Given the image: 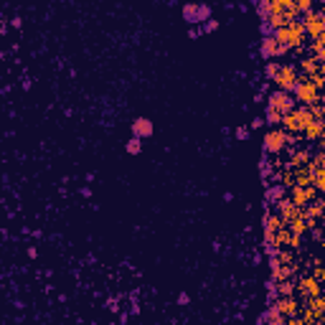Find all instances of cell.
Masks as SVG:
<instances>
[{
    "mask_svg": "<svg viewBox=\"0 0 325 325\" xmlns=\"http://www.w3.org/2000/svg\"><path fill=\"white\" fill-rule=\"evenodd\" d=\"M272 38H274V41H277L285 51H290V49L302 46V41H305V28H302V23H297V20H290L287 26L277 28Z\"/></svg>",
    "mask_w": 325,
    "mask_h": 325,
    "instance_id": "1",
    "label": "cell"
},
{
    "mask_svg": "<svg viewBox=\"0 0 325 325\" xmlns=\"http://www.w3.org/2000/svg\"><path fill=\"white\" fill-rule=\"evenodd\" d=\"M292 142V137L285 132L282 127H272L264 132V140H262V153L264 155H274V153H282L285 145Z\"/></svg>",
    "mask_w": 325,
    "mask_h": 325,
    "instance_id": "2",
    "label": "cell"
},
{
    "mask_svg": "<svg viewBox=\"0 0 325 325\" xmlns=\"http://www.w3.org/2000/svg\"><path fill=\"white\" fill-rule=\"evenodd\" d=\"M313 122V115H310V107H295L292 112H287L282 117V125H285V132H302L308 125Z\"/></svg>",
    "mask_w": 325,
    "mask_h": 325,
    "instance_id": "3",
    "label": "cell"
},
{
    "mask_svg": "<svg viewBox=\"0 0 325 325\" xmlns=\"http://www.w3.org/2000/svg\"><path fill=\"white\" fill-rule=\"evenodd\" d=\"M292 99L295 102H300L302 107H313V104H318V99H320V92H318V86L305 76V79H300L297 84H295V89H292Z\"/></svg>",
    "mask_w": 325,
    "mask_h": 325,
    "instance_id": "4",
    "label": "cell"
},
{
    "mask_svg": "<svg viewBox=\"0 0 325 325\" xmlns=\"http://www.w3.org/2000/svg\"><path fill=\"white\" fill-rule=\"evenodd\" d=\"M272 81L277 84V89H279V92L292 94L295 84L300 81V74H297V69L292 66V64H279V69H277V74H274Z\"/></svg>",
    "mask_w": 325,
    "mask_h": 325,
    "instance_id": "5",
    "label": "cell"
},
{
    "mask_svg": "<svg viewBox=\"0 0 325 325\" xmlns=\"http://www.w3.org/2000/svg\"><path fill=\"white\" fill-rule=\"evenodd\" d=\"M208 18H211V5H206V3H186L183 5V20L191 28L203 26Z\"/></svg>",
    "mask_w": 325,
    "mask_h": 325,
    "instance_id": "6",
    "label": "cell"
},
{
    "mask_svg": "<svg viewBox=\"0 0 325 325\" xmlns=\"http://www.w3.org/2000/svg\"><path fill=\"white\" fill-rule=\"evenodd\" d=\"M274 216L279 219V224H282V226L287 229V226H292L295 221H300V219H302V208H300V206H295L290 198H282L279 203H274Z\"/></svg>",
    "mask_w": 325,
    "mask_h": 325,
    "instance_id": "7",
    "label": "cell"
},
{
    "mask_svg": "<svg viewBox=\"0 0 325 325\" xmlns=\"http://www.w3.org/2000/svg\"><path fill=\"white\" fill-rule=\"evenodd\" d=\"M267 107L269 110H274V112H279V115H287V112H292L295 110V99H292V94H287V92H279V89H274L272 94H267Z\"/></svg>",
    "mask_w": 325,
    "mask_h": 325,
    "instance_id": "8",
    "label": "cell"
},
{
    "mask_svg": "<svg viewBox=\"0 0 325 325\" xmlns=\"http://www.w3.org/2000/svg\"><path fill=\"white\" fill-rule=\"evenodd\" d=\"M323 10H313L302 18V28H305V36H310L313 41L323 38V28H325V20H323Z\"/></svg>",
    "mask_w": 325,
    "mask_h": 325,
    "instance_id": "9",
    "label": "cell"
},
{
    "mask_svg": "<svg viewBox=\"0 0 325 325\" xmlns=\"http://www.w3.org/2000/svg\"><path fill=\"white\" fill-rule=\"evenodd\" d=\"M287 51L279 46V43L272 38V36H267V38H262L259 41V56H262L264 61H269V59H277V56H285Z\"/></svg>",
    "mask_w": 325,
    "mask_h": 325,
    "instance_id": "10",
    "label": "cell"
},
{
    "mask_svg": "<svg viewBox=\"0 0 325 325\" xmlns=\"http://www.w3.org/2000/svg\"><path fill=\"white\" fill-rule=\"evenodd\" d=\"M153 132H155L153 120H147V117H135L132 120V137L147 140V137H153Z\"/></svg>",
    "mask_w": 325,
    "mask_h": 325,
    "instance_id": "11",
    "label": "cell"
},
{
    "mask_svg": "<svg viewBox=\"0 0 325 325\" xmlns=\"http://www.w3.org/2000/svg\"><path fill=\"white\" fill-rule=\"evenodd\" d=\"M313 198H315V188L313 186H295V191H292V203L295 206H310L313 203Z\"/></svg>",
    "mask_w": 325,
    "mask_h": 325,
    "instance_id": "12",
    "label": "cell"
},
{
    "mask_svg": "<svg viewBox=\"0 0 325 325\" xmlns=\"http://www.w3.org/2000/svg\"><path fill=\"white\" fill-rule=\"evenodd\" d=\"M297 290H300L302 297H305V302L313 300V297H320V282H318L315 277H302L300 285H297Z\"/></svg>",
    "mask_w": 325,
    "mask_h": 325,
    "instance_id": "13",
    "label": "cell"
},
{
    "mask_svg": "<svg viewBox=\"0 0 325 325\" xmlns=\"http://www.w3.org/2000/svg\"><path fill=\"white\" fill-rule=\"evenodd\" d=\"M272 305H274L279 313H282L285 318H295V315L300 313V305H297V300H295V297H277Z\"/></svg>",
    "mask_w": 325,
    "mask_h": 325,
    "instance_id": "14",
    "label": "cell"
},
{
    "mask_svg": "<svg viewBox=\"0 0 325 325\" xmlns=\"http://www.w3.org/2000/svg\"><path fill=\"white\" fill-rule=\"evenodd\" d=\"M285 198V183H274L264 191V206H274Z\"/></svg>",
    "mask_w": 325,
    "mask_h": 325,
    "instance_id": "15",
    "label": "cell"
},
{
    "mask_svg": "<svg viewBox=\"0 0 325 325\" xmlns=\"http://www.w3.org/2000/svg\"><path fill=\"white\" fill-rule=\"evenodd\" d=\"M262 229H264V236H274L279 229H282V224H279V219L274 216V211H264V216H262Z\"/></svg>",
    "mask_w": 325,
    "mask_h": 325,
    "instance_id": "16",
    "label": "cell"
},
{
    "mask_svg": "<svg viewBox=\"0 0 325 325\" xmlns=\"http://www.w3.org/2000/svg\"><path fill=\"white\" fill-rule=\"evenodd\" d=\"M264 313H267V325H287V318L279 313L274 305H269Z\"/></svg>",
    "mask_w": 325,
    "mask_h": 325,
    "instance_id": "17",
    "label": "cell"
},
{
    "mask_svg": "<svg viewBox=\"0 0 325 325\" xmlns=\"http://www.w3.org/2000/svg\"><path fill=\"white\" fill-rule=\"evenodd\" d=\"M302 132H305V137H308V140H313V142H315V140H320V137H323V122L313 120L305 130H302Z\"/></svg>",
    "mask_w": 325,
    "mask_h": 325,
    "instance_id": "18",
    "label": "cell"
},
{
    "mask_svg": "<svg viewBox=\"0 0 325 325\" xmlns=\"http://www.w3.org/2000/svg\"><path fill=\"white\" fill-rule=\"evenodd\" d=\"M254 10H257V15H259V20H269V0H257L254 3Z\"/></svg>",
    "mask_w": 325,
    "mask_h": 325,
    "instance_id": "19",
    "label": "cell"
},
{
    "mask_svg": "<svg viewBox=\"0 0 325 325\" xmlns=\"http://www.w3.org/2000/svg\"><path fill=\"white\" fill-rule=\"evenodd\" d=\"M264 125H272V127H277V125H282V115H279V112H274V110H269V107H267V110H264Z\"/></svg>",
    "mask_w": 325,
    "mask_h": 325,
    "instance_id": "20",
    "label": "cell"
},
{
    "mask_svg": "<svg viewBox=\"0 0 325 325\" xmlns=\"http://www.w3.org/2000/svg\"><path fill=\"white\" fill-rule=\"evenodd\" d=\"M125 150H127V155H140V153H142V140L130 137L127 145H125Z\"/></svg>",
    "mask_w": 325,
    "mask_h": 325,
    "instance_id": "21",
    "label": "cell"
},
{
    "mask_svg": "<svg viewBox=\"0 0 325 325\" xmlns=\"http://www.w3.org/2000/svg\"><path fill=\"white\" fill-rule=\"evenodd\" d=\"M259 176H262V181H267L272 176V163L267 160L264 153H262V160H259Z\"/></svg>",
    "mask_w": 325,
    "mask_h": 325,
    "instance_id": "22",
    "label": "cell"
},
{
    "mask_svg": "<svg viewBox=\"0 0 325 325\" xmlns=\"http://www.w3.org/2000/svg\"><path fill=\"white\" fill-rule=\"evenodd\" d=\"M279 297V292H277V282H274V279L269 277V282H267V302H269V305H272V302Z\"/></svg>",
    "mask_w": 325,
    "mask_h": 325,
    "instance_id": "23",
    "label": "cell"
},
{
    "mask_svg": "<svg viewBox=\"0 0 325 325\" xmlns=\"http://www.w3.org/2000/svg\"><path fill=\"white\" fill-rule=\"evenodd\" d=\"M302 163H305V165L310 163V153H308V150H300V153L292 158V165H302Z\"/></svg>",
    "mask_w": 325,
    "mask_h": 325,
    "instance_id": "24",
    "label": "cell"
},
{
    "mask_svg": "<svg viewBox=\"0 0 325 325\" xmlns=\"http://www.w3.org/2000/svg\"><path fill=\"white\" fill-rule=\"evenodd\" d=\"M216 28H219V20H216V18H208L206 23L201 26V33H213Z\"/></svg>",
    "mask_w": 325,
    "mask_h": 325,
    "instance_id": "25",
    "label": "cell"
},
{
    "mask_svg": "<svg viewBox=\"0 0 325 325\" xmlns=\"http://www.w3.org/2000/svg\"><path fill=\"white\" fill-rule=\"evenodd\" d=\"M277 69H279V64H277V61H269L267 66H264V76L272 81V79H274V74H277Z\"/></svg>",
    "mask_w": 325,
    "mask_h": 325,
    "instance_id": "26",
    "label": "cell"
},
{
    "mask_svg": "<svg viewBox=\"0 0 325 325\" xmlns=\"http://www.w3.org/2000/svg\"><path fill=\"white\" fill-rule=\"evenodd\" d=\"M234 137L239 140V142H247V140H249V130H247V127H236V130H234Z\"/></svg>",
    "mask_w": 325,
    "mask_h": 325,
    "instance_id": "27",
    "label": "cell"
},
{
    "mask_svg": "<svg viewBox=\"0 0 325 325\" xmlns=\"http://www.w3.org/2000/svg\"><path fill=\"white\" fill-rule=\"evenodd\" d=\"M262 125H264V120H262V117H254V120H252V130H259Z\"/></svg>",
    "mask_w": 325,
    "mask_h": 325,
    "instance_id": "28",
    "label": "cell"
},
{
    "mask_svg": "<svg viewBox=\"0 0 325 325\" xmlns=\"http://www.w3.org/2000/svg\"><path fill=\"white\" fill-rule=\"evenodd\" d=\"M188 302H191V297H188L186 292H181V295H178V305H188Z\"/></svg>",
    "mask_w": 325,
    "mask_h": 325,
    "instance_id": "29",
    "label": "cell"
},
{
    "mask_svg": "<svg viewBox=\"0 0 325 325\" xmlns=\"http://www.w3.org/2000/svg\"><path fill=\"white\" fill-rule=\"evenodd\" d=\"M257 325H267V313H259L257 315Z\"/></svg>",
    "mask_w": 325,
    "mask_h": 325,
    "instance_id": "30",
    "label": "cell"
},
{
    "mask_svg": "<svg viewBox=\"0 0 325 325\" xmlns=\"http://www.w3.org/2000/svg\"><path fill=\"white\" fill-rule=\"evenodd\" d=\"M188 36H191V38H198V36H201V28H191Z\"/></svg>",
    "mask_w": 325,
    "mask_h": 325,
    "instance_id": "31",
    "label": "cell"
},
{
    "mask_svg": "<svg viewBox=\"0 0 325 325\" xmlns=\"http://www.w3.org/2000/svg\"><path fill=\"white\" fill-rule=\"evenodd\" d=\"M10 26H13V28H20V26H23V20H20V18H13Z\"/></svg>",
    "mask_w": 325,
    "mask_h": 325,
    "instance_id": "32",
    "label": "cell"
}]
</instances>
